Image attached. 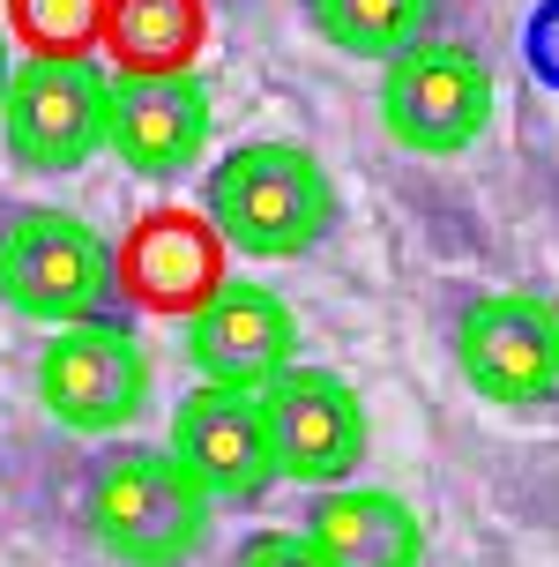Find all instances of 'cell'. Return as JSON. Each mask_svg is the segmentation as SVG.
<instances>
[{"label":"cell","mask_w":559,"mask_h":567,"mask_svg":"<svg viewBox=\"0 0 559 567\" xmlns=\"http://www.w3.org/2000/svg\"><path fill=\"white\" fill-rule=\"evenodd\" d=\"M8 75H15V53H8V30H0V90H8Z\"/></svg>","instance_id":"d6986e66"},{"label":"cell","mask_w":559,"mask_h":567,"mask_svg":"<svg viewBox=\"0 0 559 567\" xmlns=\"http://www.w3.org/2000/svg\"><path fill=\"white\" fill-rule=\"evenodd\" d=\"M179 343H187V367L201 373V389L261 396L283 367H299V313L283 307V291L231 277L201 313H187Z\"/></svg>","instance_id":"9c48e42d"},{"label":"cell","mask_w":559,"mask_h":567,"mask_svg":"<svg viewBox=\"0 0 559 567\" xmlns=\"http://www.w3.org/2000/svg\"><path fill=\"white\" fill-rule=\"evenodd\" d=\"M112 269H120V299H135L142 313L187 321L231 284V247L201 209H142L127 239L112 247Z\"/></svg>","instance_id":"ba28073f"},{"label":"cell","mask_w":559,"mask_h":567,"mask_svg":"<svg viewBox=\"0 0 559 567\" xmlns=\"http://www.w3.org/2000/svg\"><path fill=\"white\" fill-rule=\"evenodd\" d=\"M307 545L329 567H425V523L389 485H329L307 508Z\"/></svg>","instance_id":"4fadbf2b"},{"label":"cell","mask_w":559,"mask_h":567,"mask_svg":"<svg viewBox=\"0 0 559 567\" xmlns=\"http://www.w3.org/2000/svg\"><path fill=\"white\" fill-rule=\"evenodd\" d=\"M530 45H537V60H545V68L559 75V8H552V16H545V23L530 30Z\"/></svg>","instance_id":"ac0fdd59"},{"label":"cell","mask_w":559,"mask_h":567,"mask_svg":"<svg viewBox=\"0 0 559 567\" xmlns=\"http://www.w3.org/2000/svg\"><path fill=\"white\" fill-rule=\"evenodd\" d=\"M231 567H329V560L307 545V530H253V538H239Z\"/></svg>","instance_id":"e0dca14e"},{"label":"cell","mask_w":559,"mask_h":567,"mask_svg":"<svg viewBox=\"0 0 559 567\" xmlns=\"http://www.w3.org/2000/svg\"><path fill=\"white\" fill-rule=\"evenodd\" d=\"M172 455L195 471L209 501H261L277 471V441H269V411L247 389H195L172 419Z\"/></svg>","instance_id":"7c38bea8"},{"label":"cell","mask_w":559,"mask_h":567,"mask_svg":"<svg viewBox=\"0 0 559 567\" xmlns=\"http://www.w3.org/2000/svg\"><path fill=\"white\" fill-rule=\"evenodd\" d=\"M307 23L351 60H395L425 38L433 0H307Z\"/></svg>","instance_id":"9a60e30c"},{"label":"cell","mask_w":559,"mask_h":567,"mask_svg":"<svg viewBox=\"0 0 559 567\" xmlns=\"http://www.w3.org/2000/svg\"><path fill=\"white\" fill-rule=\"evenodd\" d=\"M112 75L97 60H15L0 90V142L23 172H75L105 150Z\"/></svg>","instance_id":"8992f818"},{"label":"cell","mask_w":559,"mask_h":567,"mask_svg":"<svg viewBox=\"0 0 559 567\" xmlns=\"http://www.w3.org/2000/svg\"><path fill=\"white\" fill-rule=\"evenodd\" d=\"M105 60L120 75L195 68L209 45V0H105Z\"/></svg>","instance_id":"5bb4252c"},{"label":"cell","mask_w":559,"mask_h":567,"mask_svg":"<svg viewBox=\"0 0 559 567\" xmlns=\"http://www.w3.org/2000/svg\"><path fill=\"white\" fill-rule=\"evenodd\" d=\"M209 83L195 68H172V75H112L105 97V150L142 179H179L201 165L209 150Z\"/></svg>","instance_id":"8fae6325"},{"label":"cell","mask_w":559,"mask_h":567,"mask_svg":"<svg viewBox=\"0 0 559 567\" xmlns=\"http://www.w3.org/2000/svg\"><path fill=\"white\" fill-rule=\"evenodd\" d=\"M201 217L231 255L299 261L335 225V179L299 142H239L201 179Z\"/></svg>","instance_id":"6da1fadb"},{"label":"cell","mask_w":559,"mask_h":567,"mask_svg":"<svg viewBox=\"0 0 559 567\" xmlns=\"http://www.w3.org/2000/svg\"><path fill=\"white\" fill-rule=\"evenodd\" d=\"M112 299H120L112 239L75 209H15L0 225V307L45 329H83L112 321Z\"/></svg>","instance_id":"3957f363"},{"label":"cell","mask_w":559,"mask_h":567,"mask_svg":"<svg viewBox=\"0 0 559 567\" xmlns=\"http://www.w3.org/2000/svg\"><path fill=\"white\" fill-rule=\"evenodd\" d=\"M209 493L172 449H120L83 485V530L120 567H187L209 538Z\"/></svg>","instance_id":"7a4b0ae2"},{"label":"cell","mask_w":559,"mask_h":567,"mask_svg":"<svg viewBox=\"0 0 559 567\" xmlns=\"http://www.w3.org/2000/svg\"><path fill=\"white\" fill-rule=\"evenodd\" d=\"M8 45H30V60H90L105 38V0H8Z\"/></svg>","instance_id":"2e32d148"},{"label":"cell","mask_w":559,"mask_h":567,"mask_svg":"<svg viewBox=\"0 0 559 567\" xmlns=\"http://www.w3.org/2000/svg\"><path fill=\"white\" fill-rule=\"evenodd\" d=\"M455 367L500 411L559 403V307L537 291H477L455 313Z\"/></svg>","instance_id":"5b68a950"},{"label":"cell","mask_w":559,"mask_h":567,"mask_svg":"<svg viewBox=\"0 0 559 567\" xmlns=\"http://www.w3.org/2000/svg\"><path fill=\"white\" fill-rule=\"evenodd\" d=\"M38 403L53 425L105 441L149 411V351L120 321L53 329V343L38 351Z\"/></svg>","instance_id":"52a82bcc"},{"label":"cell","mask_w":559,"mask_h":567,"mask_svg":"<svg viewBox=\"0 0 559 567\" xmlns=\"http://www.w3.org/2000/svg\"><path fill=\"white\" fill-rule=\"evenodd\" d=\"M381 127L395 150L411 157H463L485 127H493V68L470 45L418 38L411 53L381 60Z\"/></svg>","instance_id":"277c9868"},{"label":"cell","mask_w":559,"mask_h":567,"mask_svg":"<svg viewBox=\"0 0 559 567\" xmlns=\"http://www.w3.org/2000/svg\"><path fill=\"white\" fill-rule=\"evenodd\" d=\"M269 411V441H277V471L299 485H343L359 478L365 455V403L359 389L329 367H283L261 389Z\"/></svg>","instance_id":"30bf717a"}]
</instances>
